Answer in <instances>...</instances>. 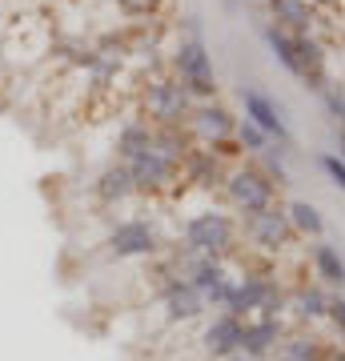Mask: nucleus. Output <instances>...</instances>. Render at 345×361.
<instances>
[{
    "label": "nucleus",
    "instance_id": "f257e3e1",
    "mask_svg": "<svg viewBox=\"0 0 345 361\" xmlns=\"http://www.w3.org/2000/svg\"><path fill=\"white\" fill-rule=\"evenodd\" d=\"M193 109H197V101H193L189 89H185L173 73H161V77H153L145 85L141 113H145L149 125H157V129H185Z\"/></svg>",
    "mask_w": 345,
    "mask_h": 361
},
{
    "label": "nucleus",
    "instance_id": "f03ea898",
    "mask_svg": "<svg viewBox=\"0 0 345 361\" xmlns=\"http://www.w3.org/2000/svg\"><path fill=\"white\" fill-rule=\"evenodd\" d=\"M169 68L189 89L193 101H217V73H213V56L205 52L201 37H181L169 52Z\"/></svg>",
    "mask_w": 345,
    "mask_h": 361
},
{
    "label": "nucleus",
    "instance_id": "7ed1b4c3",
    "mask_svg": "<svg viewBox=\"0 0 345 361\" xmlns=\"http://www.w3.org/2000/svg\"><path fill=\"white\" fill-rule=\"evenodd\" d=\"M237 241V221L221 209H201L185 221V253L193 257H225Z\"/></svg>",
    "mask_w": 345,
    "mask_h": 361
},
{
    "label": "nucleus",
    "instance_id": "20e7f679",
    "mask_svg": "<svg viewBox=\"0 0 345 361\" xmlns=\"http://www.w3.org/2000/svg\"><path fill=\"white\" fill-rule=\"evenodd\" d=\"M225 197H229V205L237 213H261L277 201V185L265 177V169L257 165V161H241V165H233L225 173Z\"/></svg>",
    "mask_w": 345,
    "mask_h": 361
},
{
    "label": "nucleus",
    "instance_id": "39448f33",
    "mask_svg": "<svg viewBox=\"0 0 345 361\" xmlns=\"http://www.w3.org/2000/svg\"><path fill=\"white\" fill-rule=\"evenodd\" d=\"M125 165H128V177H133V189H137V193H165L177 180H185L181 161L165 157L161 149H153V145H149L145 153H137L133 161H125Z\"/></svg>",
    "mask_w": 345,
    "mask_h": 361
},
{
    "label": "nucleus",
    "instance_id": "423d86ee",
    "mask_svg": "<svg viewBox=\"0 0 345 361\" xmlns=\"http://www.w3.org/2000/svg\"><path fill=\"white\" fill-rule=\"evenodd\" d=\"M157 249H161V233L145 217L116 221L113 233H109V253L113 257H153Z\"/></svg>",
    "mask_w": 345,
    "mask_h": 361
},
{
    "label": "nucleus",
    "instance_id": "0eeeda50",
    "mask_svg": "<svg viewBox=\"0 0 345 361\" xmlns=\"http://www.w3.org/2000/svg\"><path fill=\"white\" fill-rule=\"evenodd\" d=\"M185 133L193 137V145L233 141V133H237V116H233L221 101H197V109H193Z\"/></svg>",
    "mask_w": 345,
    "mask_h": 361
},
{
    "label": "nucleus",
    "instance_id": "6e6552de",
    "mask_svg": "<svg viewBox=\"0 0 345 361\" xmlns=\"http://www.w3.org/2000/svg\"><path fill=\"white\" fill-rule=\"evenodd\" d=\"M245 233H249V241H253L257 249H265V253H277V249H285L297 237L293 225H289L285 205H277V201L269 209H261V213H249V217H245Z\"/></svg>",
    "mask_w": 345,
    "mask_h": 361
},
{
    "label": "nucleus",
    "instance_id": "1a4fd4ad",
    "mask_svg": "<svg viewBox=\"0 0 345 361\" xmlns=\"http://www.w3.org/2000/svg\"><path fill=\"white\" fill-rule=\"evenodd\" d=\"M237 101H241V109H245V121H253V125L265 133L269 141H277L282 149H289V145H293V133H289V125H285L282 109L269 101L265 92H257V89H249V85H241Z\"/></svg>",
    "mask_w": 345,
    "mask_h": 361
},
{
    "label": "nucleus",
    "instance_id": "9d476101",
    "mask_svg": "<svg viewBox=\"0 0 345 361\" xmlns=\"http://www.w3.org/2000/svg\"><path fill=\"white\" fill-rule=\"evenodd\" d=\"M241 329H245L241 317H233V313L221 310L213 322L205 325V334H201L205 353H209V357H217V361L233 357V353H241Z\"/></svg>",
    "mask_w": 345,
    "mask_h": 361
},
{
    "label": "nucleus",
    "instance_id": "9b49d317",
    "mask_svg": "<svg viewBox=\"0 0 345 361\" xmlns=\"http://www.w3.org/2000/svg\"><path fill=\"white\" fill-rule=\"evenodd\" d=\"M161 310H165V317H169L173 325H177V322L185 325V322H197V317H205V310H209V305H205V297L197 293V289H193L185 277H173V281L165 285Z\"/></svg>",
    "mask_w": 345,
    "mask_h": 361
},
{
    "label": "nucleus",
    "instance_id": "f8f14e48",
    "mask_svg": "<svg viewBox=\"0 0 345 361\" xmlns=\"http://www.w3.org/2000/svg\"><path fill=\"white\" fill-rule=\"evenodd\" d=\"M282 317H249L241 329V353L253 361H265L282 345Z\"/></svg>",
    "mask_w": 345,
    "mask_h": 361
},
{
    "label": "nucleus",
    "instance_id": "ddd939ff",
    "mask_svg": "<svg viewBox=\"0 0 345 361\" xmlns=\"http://www.w3.org/2000/svg\"><path fill=\"white\" fill-rule=\"evenodd\" d=\"M269 20L285 32H313L317 8L309 0H269Z\"/></svg>",
    "mask_w": 345,
    "mask_h": 361
},
{
    "label": "nucleus",
    "instance_id": "4468645a",
    "mask_svg": "<svg viewBox=\"0 0 345 361\" xmlns=\"http://www.w3.org/2000/svg\"><path fill=\"white\" fill-rule=\"evenodd\" d=\"M133 193H137V189H133V177H128L125 161H113L109 169H101V177H97V197H101L104 205H121V201H128Z\"/></svg>",
    "mask_w": 345,
    "mask_h": 361
},
{
    "label": "nucleus",
    "instance_id": "2eb2a0df",
    "mask_svg": "<svg viewBox=\"0 0 345 361\" xmlns=\"http://www.w3.org/2000/svg\"><path fill=\"white\" fill-rule=\"evenodd\" d=\"M153 145V125L145 116H133L116 129V161H133L137 153H145Z\"/></svg>",
    "mask_w": 345,
    "mask_h": 361
},
{
    "label": "nucleus",
    "instance_id": "dca6fc26",
    "mask_svg": "<svg viewBox=\"0 0 345 361\" xmlns=\"http://www.w3.org/2000/svg\"><path fill=\"white\" fill-rule=\"evenodd\" d=\"M309 261H313V273H317L321 285H329V289H345V261H341V253H337V245L317 241L313 253H309Z\"/></svg>",
    "mask_w": 345,
    "mask_h": 361
},
{
    "label": "nucleus",
    "instance_id": "f3484780",
    "mask_svg": "<svg viewBox=\"0 0 345 361\" xmlns=\"http://www.w3.org/2000/svg\"><path fill=\"white\" fill-rule=\"evenodd\" d=\"M261 32H265V44H269V52H273V61H277V65H282L289 77L301 80V61H297V40H293V32L277 28L273 20H269Z\"/></svg>",
    "mask_w": 345,
    "mask_h": 361
},
{
    "label": "nucleus",
    "instance_id": "a211bd4d",
    "mask_svg": "<svg viewBox=\"0 0 345 361\" xmlns=\"http://www.w3.org/2000/svg\"><path fill=\"white\" fill-rule=\"evenodd\" d=\"M289 305L297 310L301 322H325V313H329V293H325V285H301V289L289 297Z\"/></svg>",
    "mask_w": 345,
    "mask_h": 361
},
{
    "label": "nucleus",
    "instance_id": "6ab92c4d",
    "mask_svg": "<svg viewBox=\"0 0 345 361\" xmlns=\"http://www.w3.org/2000/svg\"><path fill=\"white\" fill-rule=\"evenodd\" d=\"M285 213H289V225H293L297 237H313V241H321V233H325V217H321V209L313 205V201H289Z\"/></svg>",
    "mask_w": 345,
    "mask_h": 361
},
{
    "label": "nucleus",
    "instance_id": "aec40b11",
    "mask_svg": "<svg viewBox=\"0 0 345 361\" xmlns=\"http://www.w3.org/2000/svg\"><path fill=\"white\" fill-rule=\"evenodd\" d=\"M277 361H325V349L313 337H282V345L273 349Z\"/></svg>",
    "mask_w": 345,
    "mask_h": 361
},
{
    "label": "nucleus",
    "instance_id": "412c9836",
    "mask_svg": "<svg viewBox=\"0 0 345 361\" xmlns=\"http://www.w3.org/2000/svg\"><path fill=\"white\" fill-rule=\"evenodd\" d=\"M233 141H237V149H241V153H253V157L265 153L269 145H273L265 133L257 129L253 121H245V116H237V133H233Z\"/></svg>",
    "mask_w": 345,
    "mask_h": 361
},
{
    "label": "nucleus",
    "instance_id": "4be33fe9",
    "mask_svg": "<svg viewBox=\"0 0 345 361\" xmlns=\"http://www.w3.org/2000/svg\"><path fill=\"white\" fill-rule=\"evenodd\" d=\"M282 153H285V149H273V145H269L265 153H257V165L265 169V177L273 180L277 189H282V185H289V169H285Z\"/></svg>",
    "mask_w": 345,
    "mask_h": 361
},
{
    "label": "nucleus",
    "instance_id": "5701e85b",
    "mask_svg": "<svg viewBox=\"0 0 345 361\" xmlns=\"http://www.w3.org/2000/svg\"><path fill=\"white\" fill-rule=\"evenodd\" d=\"M161 4L165 0H116V8L128 16V20H153L161 13Z\"/></svg>",
    "mask_w": 345,
    "mask_h": 361
},
{
    "label": "nucleus",
    "instance_id": "b1692460",
    "mask_svg": "<svg viewBox=\"0 0 345 361\" xmlns=\"http://www.w3.org/2000/svg\"><path fill=\"white\" fill-rule=\"evenodd\" d=\"M321 101H325V109H329V116H333V125H337V129H345V89L341 85H325V89H321Z\"/></svg>",
    "mask_w": 345,
    "mask_h": 361
},
{
    "label": "nucleus",
    "instance_id": "393cba45",
    "mask_svg": "<svg viewBox=\"0 0 345 361\" xmlns=\"http://www.w3.org/2000/svg\"><path fill=\"white\" fill-rule=\"evenodd\" d=\"M321 169H325V177H329L333 185L345 193V161H341V157H337V153H321Z\"/></svg>",
    "mask_w": 345,
    "mask_h": 361
},
{
    "label": "nucleus",
    "instance_id": "a878e982",
    "mask_svg": "<svg viewBox=\"0 0 345 361\" xmlns=\"http://www.w3.org/2000/svg\"><path fill=\"white\" fill-rule=\"evenodd\" d=\"M325 322H333V329L345 337V301L341 297H329V313H325Z\"/></svg>",
    "mask_w": 345,
    "mask_h": 361
},
{
    "label": "nucleus",
    "instance_id": "bb28decb",
    "mask_svg": "<svg viewBox=\"0 0 345 361\" xmlns=\"http://www.w3.org/2000/svg\"><path fill=\"white\" fill-rule=\"evenodd\" d=\"M333 141H337V157L345 161V129H337V137H333Z\"/></svg>",
    "mask_w": 345,
    "mask_h": 361
},
{
    "label": "nucleus",
    "instance_id": "cd10ccee",
    "mask_svg": "<svg viewBox=\"0 0 345 361\" xmlns=\"http://www.w3.org/2000/svg\"><path fill=\"white\" fill-rule=\"evenodd\" d=\"M325 361H345V349H325Z\"/></svg>",
    "mask_w": 345,
    "mask_h": 361
},
{
    "label": "nucleus",
    "instance_id": "c85d7f7f",
    "mask_svg": "<svg viewBox=\"0 0 345 361\" xmlns=\"http://www.w3.org/2000/svg\"><path fill=\"white\" fill-rule=\"evenodd\" d=\"M225 361H253V357H245V353H233V357H225Z\"/></svg>",
    "mask_w": 345,
    "mask_h": 361
}]
</instances>
